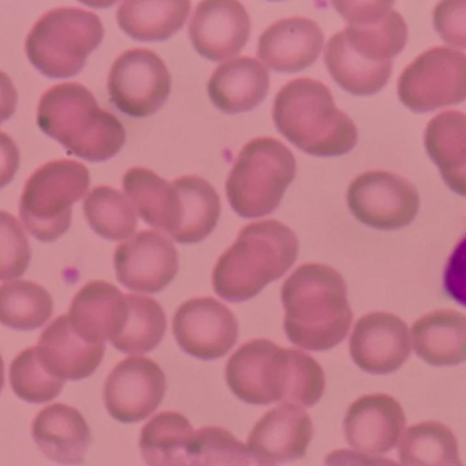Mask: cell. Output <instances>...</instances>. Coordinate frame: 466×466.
Here are the masks:
<instances>
[{
  "label": "cell",
  "mask_w": 466,
  "mask_h": 466,
  "mask_svg": "<svg viewBox=\"0 0 466 466\" xmlns=\"http://www.w3.org/2000/svg\"><path fill=\"white\" fill-rule=\"evenodd\" d=\"M417 356L433 367H451L466 361V316L439 309L421 316L411 327Z\"/></svg>",
  "instance_id": "25"
},
{
  "label": "cell",
  "mask_w": 466,
  "mask_h": 466,
  "mask_svg": "<svg viewBox=\"0 0 466 466\" xmlns=\"http://www.w3.org/2000/svg\"><path fill=\"white\" fill-rule=\"evenodd\" d=\"M92 230L108 241H124L137 230L136 208L127 196L110 187H96L84 201Z\"/></svg>",
  "instance_id": "34"
},
{
  "label": "cell",
  "mask_w": 466,
  "mask_h": 466,
  "mask_svg": "<svg viewBox=\"0 0 466 466\" xmlns=\"http://www.w3.org/2000/svg\"><path fill=\"white\" fill-rule=\"evenodd\" d=\"M398 97L406 108L416 114L465 102V54L449 47L425 51L400 75Z\"/></svg>",
  "instance_id": "10"
},
{
  "label": "cell",
  "mask_w": 466,
  "mask_h": 466,
  "mask_svg": "<svg viewBox=\"0 0 466 466\" xmlns=\"http://www.w3.org/2000/svg\"><path fill=\"white\" fill-rule=\"evenodd\" d=\"M28 237L17 218L0 211V280L23 277L31 263Z\"/></svg>",
  "instance_id": "37"
},
{
  "label": "cell",
  "mask_w": 466,
  "mask_h": 466,
  "mask_svg": "<svg viewBox=\"0 0 466 466\" xmlns=\"http://www.w3.org/2000/svg\"><path fill=\"white\" fill-rule=\"evenodd\" d=\"M78 2L94 9H108L118 4L119 0H78Z\"/></svg>",
  "instance_id": "43"
},
{
  "label": "cell",
  "mask_w": 466,
  "mask_h": 466,
  "mask_svg": "<svg viewBox=\"0 0 466 466\" xmlns=\"http://www.w3.org/2000/svg\"><path fill=\"white\" fill-rule=\"evenodd\" d=\"M226 381L237 398L258 406L289 402L312 408L326 389L323 368L312 356L269 339L239 346L228 360Z\"/></svg>",
  "instance_id": "1"
},
{
  "label": "cell",
  "mask_w": 466,
  "mask_h": 466,
  "mask_svg": "<svg viewBox=\"0 0 466 466\" xmlns=\"http://www.w3.org/2000/svg\"><path fill=\"white\" fill-rule=\"evenodd\" d=\"M127 312V294L105 280H92L76 294L67 316L81 338L106 345L121 331Z\"/></svg>",
  "instance_id": "22"
},
{
  "label": "cell",
  "mask_w": 466,
  "mask_h": 466,
  "mask_svg": "<svg viewBox=\"0 0 466 466\" xmlns=\"http://www.w3.org/2000/svg\"><path fill=\"white\" fill-rule=\"evenodd\" d=\"M296 157L285 144L272 137L249 141L226 181L231 208L245 219L272 214L296 178Z\"/></svg>",
  "instance_id": "7"
},
{
  "label": "cell",
  "mask_w": 466,
  "mask_h": 466,
  "mask_svg": "<svg viewBox=\"0 0 466 466\" xmlns=\"http://www.w3.org/2000/svg\"><path fill=\"white\" fill-rule=\"evenodd\" d=\"M122 185L141 219L173 238L181 214V196L176 184H167L148 168L133 167L125 174Z\"/></svg>",
  "instance_id": "27"
},
{
  "label": "cell",
  "mask_w": 466,
  "mask_h": 466,
  "mask_svg": "<svg viewBox=\"0 0 466 466\" xmlns=\"http://www.w3.org/2000/svg\"><path fill=\"white\" fill-rule=\"evenodd\" d=\"M408 43V25L392 10L370 25H349L327 43L324 62L332 80L354 96H372L389 83L392 59Z\"/></svg>",
  "instance_id": "6"
},
{
  "label": "cell",
  "mask_w": 466,
  "mask_h": 466,
  "mask_svg": "<svg viewBox=\"0 0 466 466\" xmlns=\"http://www.w3.org/2000/svg\"><path fill=\"white\" fill-rule=\"evenodd\" d=\"M299 250L294 231L278 220L245 226L215 264V293L228 302L253 299L294 266Z\"/></svg>",
  "instance_id": "3"
},
{
  "label": "cell",
  "mask_w": 466,
  "mask_h": 466,
  "mask_svg": "<svg viewBox=\"0 0 466 466\" xmlns=\"http://www.w3.org/2000/svg\"><path fill=\"white\" fill-rule=\"evenodd\" d=\"M111 103L135 118L154 116L167 102L171 75L159 56L146 48L125 51L108 75Z\"/></svg>",
  "instance_id": "11"
},
{
  "label": "cell",
  "mask_w": 466,
  "mask_h": 466,
  "mask_svg": "<svg viewBox=\"0 0 466 466\" xmlns=\"http://www.w3.org/2000/svg\"><path fill=\"white\" fill-rule=\"evenodd\" d=\"M177 343L185 353L204 361L222 359L238 340V321L212 297L184 302L173 319Z\"/></svg>",
  "instance_id": "13"
},
{
  "label": "cell",
  "mask_w": 466,
  "mask_h": 466,
  "mask_svg": "<svg viewBox=\"0 0 466 466\" xmlns=\"http://www.w3.org/2000/svg\"><path fill=\"white\" fill-rule=\"evenodd\" d=\"M248 444L219 427L198 430L187 449V465H253Z\"/></svg>",
  "instance_id": "36"
},
{
  "label": "cell",
  "mask_w": 466,
  "mask_h": 466,
  "mask_svg": "<svg viewBox=\"0 0 466 466\" xmlns=\"http://www.w3.org/2000/svg\"><path fill=\"white\" fill-rule=\"evenodd\" d=\"M53 312V297L39 283L15 280L0 286V324L32 331L47 323Z\"/></svg>",
  "instance_id": "33"
},
{
  "label": "cell",
  "mask_w": 466,
  "mask_h": 466,
  "mask_svg": "<svg viewBox=\"0 0 466 466\" xmlns=\"http://www.w3.org/2000/svg\"><path fill=\"white\" fill-rule=\"evenodd\" d=\"M286 337L310 351L331 350L350 329L353 312L342 275L324 264L299 267L283 283Z\"/></svg>",
  "instance_id": "2"
},
{
  "label": "cell",
  "mask_w": 466,
  "mask_h": 466,
  "mask_svg": "<svg viewBox=\"0 0 466 466\" xmlns=\"http://www.w3.org/2000/svg\"><path fill=\"white\" fill-rule=\"evenodd\" d=\"M348 206L362 225L376 230H400L416 219L420 195L408 179L373 170L357 177L348 189Z\"/></svg>",
  "instance_id": "12"
},
{
  "label": "cell",
  "mask_w": 466,
  "mask_h": 466,
  "mask_svg": "<svg viewBox=\"0 0 466 466\" xmlns=\"http://www.w3.org/2000/svg\"><path fill=\"white\" fill-rule=\"evenodd\" d=\"M18 105V92L12 78L0 72V125L15 116Z\"/></svg>",
  "instance_id": "42"
},
{
  "label": "cell",
  "mask_w": 466,
  "mask_h": 466,
  "mask_svg": "<svg viewBox=\"0 0 466 466\" xmlns=\"http://www.w3.org/2000/svg\"><path fill=\"white\" fill-rule=\"evenodd\" d=\"M181 196L179 226L173 239L178 244L204 241L219 222L222 204L215 187L200 177L187 176L174 179Z\"/></svg>",
  "instance_id": "29"
},
{
  "label": "cell",
  "mask_w": 466,
  "mask_h": 466,
  "mask_svg": "<svg viewBox=\"0 0 466 466\" xmlns=\"http://www.w3.org/2000/svg\"><path fill=\"white\" fill-rule=\"evenodd\" d=\"M432 23L444 43L466 50V0H441L433 9Z\"/></svg>",
  "instance_id": "38"
},
{
  "label": "cell",
  "mask_w": 466,
  "mask_h": 466,
  "mask_svg": "<svg viewBox=\"0 0 466 466\" xmlns=\"http://www.w3.org/2000/svg\"><path fill=\"white\" fill-rule=\"evenodd\" d=\"M32 436L48 460L62 465L83 462L92 443L91 430L83 414L64 403H54L37 413Z\"/></svg>",
  "instance_id": "23"
},
{
  "label": "cell",
  "mask_w": 466,
  "mask_h": 466,
  "mask_svg": "<svg viewBox=\"0 0 466 466\" xmlns=\"http://www.w3.org/2000/svg\"><path fill=\"white\" fill-rule=\"evenodd\" d=\"M268 89V69L250 56L220 65L208 83L212 105L225 114L255 110L266 99Z\"/></svg>",
  "instance_id": "24"
},
{
  "label": "cell",
  "mask_w": 466,
  "mask_h": 466,
  "mask_svg": "<svg viewBox=\"0 0 466 466\" xmlns=\"http://www.w3.org/2000/svg\"><path fill=\"white\" fill-rule=\"evenodd\" d=\"M167 380L162 368L146 357L119 362L105 384V405L116 421L138 422L151 416L165 398Z\"/></svg>",
  "instance_id": "14"
},
{
  "label": "cell",
  "mask_w": 466,
  "mask_h": 466,
  "mask_svg": "<svg viewBox=\"0 0 466 466\" xmlns=\"http://www.w3.org/2000/svg\"><path fill=\"white\" fill-rule=\"evenodd\" d=\"M408 324L390 312H370L359 319L349 342L354 364L372 375L400 370L411 353Z\"/></svg>",
  "instance_id": "16"
},
{
  "label": "cell",
  "mask_w": 466,
  "mask_h": 466,
  "mask_svg": "<svg viewBox=\"0 0 466 466\" xmlns=\"http://www.w3.org/2000/svg\"><path fill=\"white\" fill-rule=\"evenodd\" d=\"M312 436L309 414L301 405L283 402L258 420L248 438V449L258 465H278L302 460Z\"/></svg>",
  "instance_id": "18"
},
{
  "label": "cell",
  "mask_w": 466,
  "mask_h": 466,
  "mask_svg": "<svg viewBox=\"0 0 466 466\" xmlns=\"http://www.w3.org/2000/svg\"><path fill=\"white\" fill-rule=\"evenodd\" d=\"M37 351L43 364L64 380H83L96 372L105 357V343H91L81 338L69 316H59L40 335Z\"/></svg>",
  "instance_id": "21"
},
{
  "label": "cell",
  "mask_w": 466,
  "mask_h": 466,
  "mask_svg": "<svg viewBox=\"0 0 466 466\" xmlns=\"http://www.w3.org/2000/svg\"><path fill=\"white\" fill-rule=\"evenodd\" d=\"M272 118L289 143L312 157H342L359 140L356 125L335 106L329 86L310 78H296L280 88Z\"/></svg>",
  "instance_id": "5"
},
{
  "label": "cell",
  "mask_w": 466,
  "mask_h": 466,
  "mask_svg": "<svg viewBox=\"0 0 466 466\" xmlns=\"http://www.w3.org/2000/svg\"><path fill=\"white\" fill-rule=\"evenodd\" d=\"M89 185L88 168L76 160H54L37 168L20 200V218L28 233L42 242L61 238L72 225L73 204L86 198Z\"/></svg>",
  "instance_id": "9"
},
{
  "label": "cell",
  "mask_w": 466,
  "mask_h": 466,
  "mask_svg": "<svg viewBox=\"0 0 466 466\" xmlns=\"http://www.w3.org/2000/svg\"><path fill=\"white\" fill-rule=\"evenodd\" d=\"M5 387V364L4 359L0 356V394L4 391Z\"/></svg>",
  "instance_id": "44"
},
{
  "label": "cell",
  "mask_w": 466,
  "mask_h": 466,
  "mask_svg": "<svg viewBox=\"0 0 466 466\" xmlns=\"http://www.w3.org/2000/svg\"><path fill=\"white\" fill-rule=\"evenodd\" d=\"M37 125L70 155L88 162L113 159L127 143L121 121L100 108L92 92L77 83L59 84L43 95Z\"/></svg>",
  "instance_id": "4"
},
{
  "label": "cell",
  "mask_w": 466,
  "mask_h": 466,
  "mask_svg": "<svg viewBox=\"0 0 466 466\" xmlns=\"http://www.w3.org/2000/svg\"><path fill=\"white\" fill-rule=\"evenodd\" d=\"M324 46V34L315 21L283 18L272 24L258 39V56L267 67L297 73L312 66Z\"/></svg>",
  "instance_id": "20"
},
{
  "label": "cell",
  "mask_w": 466,
  "mask_h": 466,
  "mask_svg": "<svg viewBox=\"0 0 466 466\" xmlns=\"http://www.w3.org/2000/svg\"><path fill=\"white\" fill-rule=\"evenodd\" d=\"M114 267L116 279L129 290L159 293L178 274V252L159 231H140L116 248Z\"/></svg>",
  "instance_id": "15"
},
{
  "label": "cell",
  "mask_w": 466,
  "mask_h": 466,
  "mask_svg": "<svg viewBox=\"0 0 466 466\" xmlns=\"http://www.w3.org/2000/svg\"><path fill=\"white\" fill-rule=\"evenodd\" d=\"M20 149L10 136L0 132V189L15 179L20 168Z\"/></svg>",
  "instance_id": "41"
},
{
  "label": "cell",
  "mask_w": 466,
  "mask_h": 466,
  "mask_svg": "<svg viewBox=\"0 0 466 466\" xmlns=\"http://www.w3.org/2000/svg\"><path fill=\"white\" fill-rule=\"evenodd\" d=\"M424 144L447 187L466 198V114L444 111L431 119Z\"/></svg>",
  "instance_id": "26"
},
{
  "label": "cell",
  "mask_w": 466,
  "mask_h": 466,
  "mask_svg": "<svg viewBox=\"0 0 466 466\" xmlns=\"http://www.w3.org/2000/svg\"><path fill=\"white\" fill-rule=\"evenodd\" d=\"M10 384L15 394L25 402L46 403L61 394L65 380L47 370L37 348H28L13 360Z\"/></svg>",
  "instance_id": "35"
},
{
  "label": "cell",
  "mask_w": 466,
  "mask_h": 466,
  "mask_svg": "<svg viewBox=\"0 0 466 466\" xmlns=\"http://www.w3.org/2000/svg\"><path fill=\"white\" fill-rule=\"evenodd\" d=\"M395 0H331L338 15L349 25H370L392 12Z\"/></svg>",
  "instance_id": "39"
},
{
  "label": "cell",
  "mask_w": 466,
  "mask_h": 466,
  "mask_svg": "<svg viewBox=\"0 0 466 466\" xmlns=\"http://www.w3.org/2000/svg\"><path fill=\"white\" fill-rule=\"evenodd\" d=\"M103 39L105 26L96 15L77 7H59L35 24L26 37V56L46 77L65 80L80 75Z\"/></svg>",
  "instance_id": "8"
},
{
  "label": "cell",
  "mask_w": 466,
  "mask_h": 466,
  "mask_svg": "<svg viewBox=\"0 0 466 466\" xmlns=\"http://www.w3.org/2000/svg\"><path fill=\"white\" fill-rule=\"evenodd\" d=\"M272 2H278V0H272Z\"/></svg>",
  "instance_id": "45"
},
{
  "label": "cell",
  "mask_w": 466,
  "mask_h": 466,
  "mask_svg": "<svg viewBox=\"0 0 466 466\" xmlns=\"http://www.w3.org/2000/svg\"><path fill=\"white\" fill-rule=\"evenodd\" d=\"M398 457L408 466L461 465L457 439L447 425L422 421L411 425L400 438Z\"/></svg>",
  "instance_id": "32"
},
{
  "label": "cell",
  "mask_w": 466,
  "mask_h": 466,
  "mask_svg": "<svg viewBox=\"0 0 466 466\" xmlns=\"http://www.w3.org/2000/svg\"><path fill=\"white\" fill-rule=\"evenodd\" d=\"M189 37L208 61L234 58L249 42V15L239 0H201L190 20Z\"/></svg>",
  "instance_id": "17"
},
{
  "label": "cell",
  "mask_w": 466,
  "mask_h": 466,
  "mask_svg": "<svg viewBox=\"0 0 466 466\" xmlns=\"http://www.w3.org/2000/svg\"><path fill=\"white\" fill-rule=\"evenodd\" d=\"M127 312L124 326L111 345L121 353L138 356L154 350L166 334V313L157 299L127 294Z\"/></svg>",
  "instance_id": "31"
},
{
  "label": "cell",
  "mask_w": 466,
  "mask_h": 466,
  "mask_svg": "<svg viewBox=\"0 0 466 466\" xmlns=\"http://www.w3.org/2000/svg\"><path fill=\"white\" fill-rule=\"evenodd\" d=\"M190 0H124L116 23L137 42H165L184 28Z\"/></svg>",
  "instance_id": "28"
},
{
  "label": "cell",
  "mask_w": 466,
  "mask_h": 466,
  "mask_svg": "<svg viewBox=\"0 0 466 466\" xmlns=\"http://www.w3.org/2000/svg\"><path fill=\"white\" fill-rule=\"evenodd\" d=\"M195 435L189 420L178 411H162L141 431L144 462L152 466L187 465V449Z\"/></svg>",
  "instance_id": "30"
},
{
  "label": "cell",
  "mask_w": 466,
  "mask_h": 466,
  "mask_svg": "<svg viewBox=\"0 0 466 466\" xmlns=\"http://www.w3.org/2000/svg\"><path fill=\"white\" fill-rule=\"evenodd\" d=\"M441 288L449 299L466 308V230L447 258Z\"/></svg>",
  "instance_id": "40"
},
{
  "label": "cell",
  "mask_w": 466,
  "mask_h": 466,
  "mask_svg": "<svg viewBox=\"0 0 466 466\" xmlns=\"http://www.w3.org/2000/svg\"><path fill=\"white\" fill-rule=\"evenodd\" d=\"M402 406L387 394H368L348 409L343 420L346 441L351 449L367 455L391 451L405 432Z\"/></svg>",
  "instance_id": "19"
}]
</instances>
